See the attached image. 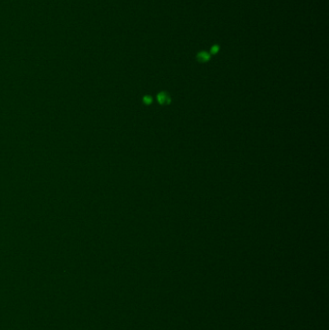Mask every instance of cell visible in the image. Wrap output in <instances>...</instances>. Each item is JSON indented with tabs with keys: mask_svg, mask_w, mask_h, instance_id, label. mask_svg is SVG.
Here are the masks:
<instances>
[{
	"mask_svg": "<svg viewBox=\"0 0 329 330\" xmlns=\"http://www.w3.org/2000/svg\"><path fill=\"white\" fill-rule=\"evenodd\" d=\"M218 50H219V46L217 45H214L211 47V53H213V54H216L218 52Z\"/></svg>",
	"mask_w": 329,
	"mask_h": 330,
	"instance_id": "4",
	"label": "cell"
},
{
	"mask_svg": "<svg viewBox=\"0 0 329 330\" xmlns=\"http://www.w3.org/2000/svg\"><path fill=\"white\" fill-rule=\"evenodd\" d=\"M157 101L161 105H168L171 102V97H170L169 94L166 92H160L157 95Z\"/></svg>",
	"mask_w": 329,
	"mask_h": 330,
	"instance_id": "1",
	"label": "cell"
},
{
	"mask_svg": "<svg viewBox=\"0 0 329 330\" xmlns=\"http://www.w3.org/2000/svg\"><path fill=\"white\" fill-rule=\"evenodd\" d=\"M143 102L145 103V105H150L151 103L153 102V99H152V97H150V96H145L143 97Z\"/></svg>",
	"mask_w": 329,
	"mask_h": 330,
	"instance_id": "3",
	"label": "cell"
},
{
	"mask_svg": "<svg viewBox=\"0 0 329 330\" xmlns=\"http://www.w3.org/2000/svg\"><path fill=\"white\" fill-rule=\"evenodd\" d=\"M197 59L200 61V62H202V63L208 62V61L210 59V53L206 52V51H201V52H199L198 55H197Z\"/></svg>",
	"mask_w": 329,
	"mask_h": 330,
	"instance_id": "2",
	"label": "cell"
}]
</instances>
